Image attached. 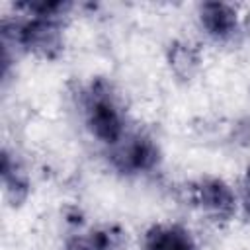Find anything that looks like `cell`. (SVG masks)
I'll use <instances>...</instances> for the list:
<instances>
[{
	"label": "cell",
	"instance_id": "cell-1",
	"mask_svg": "<svg viewBox=\"0 0 250 250\" xmlns=\"http://www.w3.org/2000/svg\"><path fill=\"white\" fill-rule=\"evenodd\" d=\"M72 4L66 2H23L16 4V16L2 20V62L4 74L16 55L39 61H57L66 45V21Z\"/></svg>",
	"mask_w": 250,
	"mask_h": 250
},
{
	"label": "cell",
	"instance_id": "cell-7",
	"mask_svg": "<svg viewBox=\"0 0 250 250\" xmlns=\"http://www.w3.org/2000/svg\"><path fill=\"white\" fill-rule=\"evenodd\" d=\"M2 188L6 199L20 207L27 201L31 193V176L25 162L16 154V150L4 146L2 150Z\"/></svg>",
	"mask_w": 250,
	"mask_h": 250
},
{
	"label": "cell",
	"instance_id": "cell-5",
	"mask_svg": "<svg viewBox=\"0 0 250 250\" xmlns=\"http://www.w3.org/2000/svg\"><path fill=\"white\" fill-rule=\"evenodd\" d=\"M197 27L205 39L217 45L234 43L244 31V16L229 2H203L195 12Z\"/></svg>",
	"mask_w": 250,
	"mask_h": 250
},
{
	"label": "cell",
	"instance_id": "cell-9",
	"mask_svg": "<svg viewBox=\"0 0 250 250\" xmlns=\"http://www.w3.org/2000/svg\"><path fill=\"white\" fill-rule=\"evenodd\" d=\"M238 195H240V209L250 217V164L246 166L240 186H238Z\"/></svg>",
	"mask_w": 250,
	"mask_h": 250
},
{
	"label": "cell",
	"instance_id": "cell-6",
	"mask_svg": "<svg viewBox=\"0 0 250 250\" xmlns=\"http://www.w3.org/2000/svg\"><path fill=\"white\" fill-rule=\"evenodd\" d=\"M139 250H201L191 229L178 221H158L141 234Z\"/></svg>",
	"mask_w": 250,
	"mask_h": 250
},
{
	"label": "cell",
	"instance_id": "cell-4",
	"mask_svg": "<svg viewBox=\"0 0 250 250\" xmlns=\"http://www.w3.org/2000/svg\"><path fill=\"white\" fill-rule=\"evenodd\" d=\"M104 156L113 172L127 178L150 176L162 164L158 141L139 127H133L117 145L104 150Z\"/></svg>",
	"mask_w": 250,
	"mask_h": 250
},
{
	"label": "cell",
	"instance_id": "cell-3",
	"mask_svg": "<svg viewBox=\"0 0 250 250\" xmlns=\"http://www.w3.org/2000/svg\"><path fill=\"white\" fill-rule=\"evenodd\" d=\"M184 193L188 205L203 221L217 227L229 225L242 211L238 188L215 174H203L189 180Z\"/></svg>",
	"mask_w": 250,
	"mask_h": 250
},
{
	"label": "cell",
	"instance_id": "cell-8",
	"mask_svg": "<svg viewBox=\"0 0 250 250\" xmlns=\"http://www.w3.org/2000/svg\"><path fill=\"white\" fill-rule=\"evenodd\" d=\"M166 64L182 82H191L203 68V51L191 39H174L166 47Z\"/></svg>",
	"mask_w": 250,
	"mask_h": 250
},
{
	"label": "cell",
	"instance_id": "cell-2",
	"mask_svg": "<svg viewBox=\"0 0 250 250\" xmlns=\"http://www.w3.org/2000/svg\"><path fill=\"white\" fill-rule=\"evenodd\" d=\"M74 96L80 121L90 139L102 146V152L117 145L135 127L111 80L92 76L76 88Z\"/></svg>",
	"mask_w": 250,
	"mask_h": 250
}]
</instances>
